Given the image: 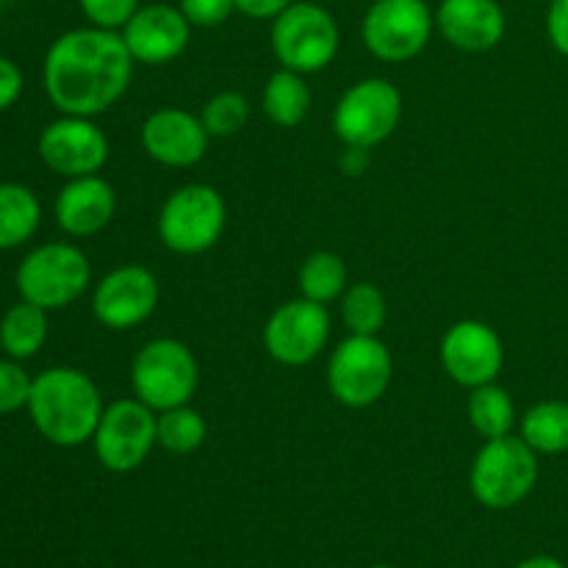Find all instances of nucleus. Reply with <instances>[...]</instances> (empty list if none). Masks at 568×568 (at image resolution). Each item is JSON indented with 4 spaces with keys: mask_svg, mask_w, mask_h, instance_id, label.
<instances>
[{
    "mask_svg": "<svg viewBox=\"0 0 568 568\" xmlns=\"http://www.w3.org/2000/svg\"><path fill=\"white\" fill-rule=\"evenodd\" d=\"M331 342L327 305L308 297L277 305L264 325V349L281 366H305L320 358Z\"/></svg>",
    "mask_w": 568,
    "mask_h": 568,
    "instance_id": "obj_12",
    "label": "nucleus"
},
{
    "mask_svg": "<svg viewBox=\"0 0 568 568\" xmlns=\"http://www.w3.org/2000/svg\"><path fill=\"white\" fill-rule=\"evenodd\" d=\"M161 300L159 277L142 264H125L98 281L92 292V314L103 327L125 333L144 325Z\"/></svg>",
    "mask_w": 568,
    "mask_h": 568,
    "instance_id": "obj_14",
    "label": "nucleus"
},
{
    "mask_svg": "<svg viewBox=\"0 0 568 568\" xmlns=\"http://www.w3.org/2000/svg\"><path fill=\"white\" fill-rule=\"evenodd\" d=\"M250 100L239 92H220L203 105V120L205 131L211 133V139L220 136H236L244 125L250 122Z\"/></svg>",
    "mask_w": 568,
    "mask_h": 568,
    "instance_id": "obj_28",
    "label": "nucleus"
},
{
    "mask_svg": "<svg viewBox=\"0 0 568 568\" xmlns=\"http://www.w3.org/2000/svg\"><path fill=\"white\" fill-rule=\"evenodd\" d=\"M116 214V192L105 178H70L53 203L55 225L72 239L98 236Z\"/></svg>",
    "mask_w": 568,
    "mask_h": 568,
    "instance_id": "obj_19",
    "label": "nucleus"
},
{
    "mask_svg": "<svg viewBox=\"0 0 568 568\" xmlns=\"http://www.w3.org/2000/svg\"><path fill=\"white\" fill-rule=\"evenodd\" d=\"M403 120V92L386 78H364L338 98L333 133L344 148L372 150L386 142Z\"/></svg>",
    "mask_w": 568,
    "mask_h": 568,
    "instance_id": "obj_10",
    "label": "nucleus"
},
{
    "mask_svg": "<svg viewBox=\"0 0 568 568\" xmlns=\"http://www.w3.org/2000/svg\"><path fill=\"white\" fill-rule=\"evenodd\" d=\"M519 436L538 455L568 453V403L566 399H541L527 408L519 419Z\"/></svg>",
    "mask_w": 568,
    "mask_h": 568,
    "instance_id": "obj_23",
    "label": "nucleus"
},
{
    "mask_svg": "<svg viewBox=\"0 0 568 568\" xmlns=\"http://www.w3.org/2000/svg\"><path fill=\"white\" fill-rule=\"evenodd\" d=\"M125 48L131 50L133 61L148 67L170 64L181 59L183 50L192 39V22L183 17L178 6L150 3L139 6L136 14L120 28Z\"/></svg>",
    "mask_w": 568,
    "mask_h": 568,
    "instance_id": "obj_17",
    "label": "nucleus"
},
{
    "mask_svg": "<svg viewBox=\"0 0 568 568\" xmlns=\"http://www.w3.org/2000/svg\"><path fill=\"white\" fill-rule=\"evenodd\" d=\"M142 150L155 164L172 166V170H186V166L200 164L209 153L211 133L205 131L203 120L186 109H166L153 111L142 122Z\"/></svg>",
    "mask_w": 568,
    "mask_h": 568,
    "instance_id": "obj_16",
    "label": "nucleus"
},
{
    "mask_svg": "<svg viewBox=\"0 0 568 568\" xmlns=\"http://www.w3.org/2000/svg\"><path fill=\"white\" fill-rule=\"evenodd\" d=\"M369 568H397V566H388V564H375V566H369Z\"/></svg>",
    "mask_w": 568,
    "mask_h": 568,
    "instance_id": "obj_37",
    "label": "nucleus"
},
{
    "mask_svg": "<svg viewBox=\"0 0 568 568\" xmlns=\"http://www.w3.org/2000/svg\"><path fill=\"white\" fill-rule=\"evenodd\" d=\"M436 28L453 48L464 53H486L505 39L508 17L499 0H442Z\"/></svg>",
    "mask_w": 568,
    "mask_h": 568,
    "instance_id": "obj_18",
    "label": "nucleus"
},
{
    "mask_svg": "<svg viewBox=\"0 0 568 568\" xmlns=\"http://www.w3.org/2000/svg\"><path fill=\"white\" fill-rule=\"evenodd\" d=\"M292 3L294 0H236V11H242L250 20H275Z\"/></svg>",
    "mask_w": 568,
    "mask_h": 568,
    "instance_id": "obj_34",
    "label": "nucleus"
},
{
    "mask_svg": "<svg viewBox=\"0 0 568 568\" xmlns=\"http://www.w3.org/2000/svg\"><path fill=\"white\" fill-rule=\"evenodd\" d=\"M225 225V197L209 183H186L164 200L155 227L170 253L203 255L220 244Z\"/></svg>",
    "mask_w": 568,
    "mask_h": 568,
    "instance_id": "obj_7",
    "label": "nucleus"
},
{
    "mask_svg": "<svg viewBox=\"0 0 568 568\" xmlns=\"http://www.w3.org/2000/svg\"><path fill=\"white\" fill-rule=\"evenodd\" d=\"M386 294L375 283H349L342 294V322L355 336H377L386 325Z\"/></svg>",
    "mask_w": 568,
    "mask_h": 568,
    "instance_id": "obj_26",
    "label": "nucleus"
},
{
    "mask_svg": "<svg viewBox=\"0 0 568 568\" xmlns=\"http://www.w3.org/2000/svg\"><path fill=\"white\" fill-rule=\"evenodd\" d=\"M514 568H566V566L560 564L558 558H552V555H532V558L521 560V564Z\"/></svg>",
    "mask_w": 568,
    "mask_h": 568,
    "instance_id": "obj_36",
    "label": "nucleus"
},
{
    "mask_svg": "<svg viewBox=\"0 0 568 568\" xmlns=\"http://www.w3.org/2000/svg\"><path fill=\"white\" fill-rule=\"evenodd\" d=\"M538 453L521 436L491 438L477 449L469 469L471 497L488 510H510L538 486Z\"/></svg>",
    "mask_w": 568,
    "mask_h": 568,
    "instance_id": "obj_3",
    "label": "nucleus"
},
{
    "mask_svg": "<svg viewBox=\"0 0 568 568\" xmlns=\"http://www.w3.org/2000/svg\"><path fill=\"white\" fill-rule=\"evenodd\" d=\"M547 3H549V0H547Z\"/></svg>",
    "mask_w": 568,
    "mask_h": 568,
    "instance_id": "obj_38",
    "label": "nucleus"
},
{
    "mask_svg": "<svg viewBox=\"0 0 568 568\" xmlns=\"http://www.w3.org/2000/svg\"><path fill=\"white\" fill-rule=\"evenodd\" d=\"M39 159L61 178L98 175L111 153L109 136L92 116L61 114L39 133Z\"/></svg>",
    "mask_w": 568,
    "mask_h": 568,
    "instance_id": "obj_13",
    "label": "nucleus"
},
{
    "mask_svg": "<svg viewBox=\"0 0 568 568\" xmlns=\"http://www.w3.org/2000/svg\"><path fill=\"white\" fill-rule=\"evenodd\" d=\"M131 386L155 414L189 405L200 386L197 355L178 338H153L133 355Z\"/></svg>",
    "mask_w": 568,
    "mask_h": 568,
    "instance_id": "obj_6",
    "label": "nucleus"
},
{
    "mask_svg": "<svg viewBox=\"0 0 568 568\" xmlns=\"http://www.w3.org/2000/svg\"><path fill=\"white\" fill-rule=\"evenodd\" d=\"M83 17L89 20V26L98 28H111V31H120L142 3L139 0H78Z\"/></svg>",
    "mask_w": 568,
    "mask_h": 568,
    "instance_id": "obj_30",
    "label": "nucleus"
},
{
    "mask_svg": "<svg viewBox=\"0 0 568 568\" xmlns=\"http://www.w3.org/2000/svg\"><path fill=\"white\" fill-rule=\"evenodd\" d=\"M261 103H264V114L270 116L272 125L277 128H297L311 111V89L305 83V75L281 67L272 72L266 81L264 92H261Z\"/></svg>",
    "mask_w": 568,
    "mask_h": 568,
    "instance_id": "obj_22",
    "label": "nucleus"
},
{
    "mask_svg": "<svg viewBox=\"0 0 568 568\" xmlns=\"http://www.w3.org/2000/svg\"><path fill=\"white\" fill-rule=\"evenodd\" d=\"M272 53L286 70L314 75L333 64L342 44V31L331 11L314 0H294L272 20Z\"/></svg>",
    "mask_w": 568,
    "mask_h": 568,
    "instance_id": "obj_5",
    "label": "nucleus"
},
{
    "mask_svg": "<svg viewBox=\"0 0 568 568\" xmlns=\"http://www.w3.org/2000/svg\"><path fill=\"white\" fill-rule=\"evenodd\" d=\"M178 9L192 22V28H216L231 20L236 0H178Z\"/></svg>",
    "mask_w": 568,
    "mask_h": 568,
    "instance_id": "obj_31",
    "label": "nucleus"
},
{
    "mask_svg": "<svg viewBox=\"0 0 568 568\" xmlns=\"http://www.w3.org/2000/svg\"><path fill=\"white\" fill-rule=\"evenodd\" d=\"M444 372L458 386L477 388L486 383H497L505 366V344L499 333L488 322L460 320L447 327L438 347Z\"/></svg>",
    "mask_w": 568,
    "mask_h": 568,
    "instance_id": "obj_15",
    "label": "nucleus"
},
{
    "mask_svg": "<svg viewBox=\"0 0 568 568\" xmlns=\"http://www.w3.org/2000/svg\"><path fill=\"white\" fill-rule=\"evenodd\" d=\"M300 297H308L314 303L331 305L333 300H342L349 286L347 261L331 250H316L303 261L297 272Z\"/></svg>",
    "mask_w": 568,
    "mask_h": 568,
    "instance_id": "obj_24",
    "label": "nucleus"
},
{
    "mask_svg": "<svg viewBox=\"0 0 568 568\" xmlns=\"http://www.w3.org/2000/svg\"><path fill=\"white\" fill-rule=\"evenodd\" d=\"M394 377L392 349L381 336H355L349 333L331 353L327 388L344 408H369L381 403Z\"/></svg>",
    "mask_w": 568,
    "mask_h": 568,
    "instance_id": "obj_8",
    "label": "nucleus"
},
{
    "mask_svg": "<svg viewBox=\"0 0 568 568\" xmlns=\"http://www.w3.org/2000/svg\"><path fill=\"white\" fill-rule=\"evenodd\" d=\"M48 314L50 311L39 308L28 300H20L6 311L0 320V349L6 353V358L28 361L44 347L50 333Z\"/></svg>",
    "mask_w": 568,
    "mask_h": 568,
    "instance_id": "obj_21",
    "label": "nucleus"
},
{
    "mask_svg": "<svg viewBox=\"0 0 568 568\" xmlns=\"http://www.w3.org/2000/svg\"><path fill=\"white\" fill-rule=\"evenodd\" d=\"M42 203L26 183H0V250H17L37 236Z\"/></svg>",
    "mask_w": 568,
    "mask_h": 568,
    "instance_id": "obj_20",
    "label": "nucleus"
},
{
    "mask_svg": "<svg viewBox=\"0 0 568 568\" xmlns=\"http://www.w3.org/2000/svg\"><path fill=\"white\" fill-rule=\"evenodd\" d=\"M133 55L120 31L83 26L53 39L42 61V87L61 114L98 116L133 81Z\"/></svg>",
    "mask_w": 568,
    "mask_h": 568,
    "instance_id": "obj_1",
    "label": "nucleus"
},
{
    "mask_svg": "<svg viewBox=\"0 0 568 568\" xmlns=\"http://www.w3.org/2000/svg\"><path fill=\"white\" fill-rule=\"evenodd\" d=\"M338 166H342L344 175H349V178L364 175L366 166H369V150H364V148H347V150H344L342 161H338Z\"/></svg>",
    "mask_w": 568,
    "mask_h": 568,
    "instance_id": "obj_35",
    "label": "nucleus"
},
{
    "mask_svg": "<svg viewBox=\"0 0 568 568\" xmlns=\"http://www.w3.org/2000/svg\"><path fill=\"white\" fill-rule=\"evenodd\" d=\"M547 37L552 48L568 59V0H549Z\"/></svg>",
    "mask_w": 568,
    "mask_h": 568,
    "instance_id": "obj_33",
    "label": "nucleus"
},
{
    "mask_svg": "<svg viewBox=\"0 0 568 568\" xmlns=\"http://www.w3.org/2000/svg\"><path fill=\"white\" fill-rule=\"evenodd\" d=\"M33 377L22 369V361L0 358V416L28 408Z\"/></svg>",
    "mask_w": 568,
    "mask_h": 568,
    "instance_id": "obj_29",
    "label": "nucleus"
},
{
    "mask_svg": "<svg viewBox=\"0 0 568 568\" xmlns=\"http://www.w3.org/2000/svg\"><path fill=\"white\" fill-rule=\"evenodd\" d=\"M103 408L98 383L87 372L75 366H50L33 377L26 410L44 442L72 449L92 442Z\"/></svg>",
    "mask_w": 568,
    "mask_h": 568,
    "instance_id": "obj_2",
    "label": "nucleus"
},
{
    "mask_svg": "<svg viewBox=\"0 0 568 568\" xmlns=\"http://www.w3.org/2000/svg\"><path fill=\"white\" fill-rule=\"evenodd\" d=\"M436 31L427 0H375L361 22L364 48L386 64H405L425 53Z\"/></svg>",
    "mask_w": 568,
    "mask_h": 568,
    "instance_id": "obj_9",
    "label": "nucleus"
},
{
    "mask_svg": "<svg viewBox=\"0 0 568 568\" xmlns=\"http://www.w3.org/2000/svg\"><path fill=\"white\" fill-rule=\"evenodd\" d=\"M22 87H26V78H22L17 61H11L9 55H0V111H9L20 100Z\"/></svg>",
    "mask_w": 568,
    "mask_h": 568,
    "instance_id": "obj_32",
    "label": "nucleus"
},
{
    "mask_svg": "<svg viewBox=\"0 0 568 568\" xmlns=\"http://www.w3.org/2000/svg\"><path fill=\"white\" fill-rule=\"evenodd\" d=\"M466 414H469V425L475 427L477 436L486 442L491 438L510 436L516 427V405L510 394L497 383H486L469 392V403H466Z\"/></svg>",
    "mask_w": 568,
    "mask_h": 568,
    "instance_id": "obj_25",
    "label": "nucleus"
},
{
    "mask_svg": "<svg viewBox=\"0 0 568 568\" xmlns=\"http://www.w3.org/2000/svg\"><path fill=\"white\" fill-rule=\"evenodd\" d=\"M205 438H209V425L192 405H178L159 414V447L166 453L192 455L203 447Z\"/></svg>",
    "mask_w": 568,
    "mask_h": 568,
    "instance_id": "obj_27",
    "label": "nucleus"
},
{
    "mask_svg": "<svg viewBox=\"0 0 568 568\" xmlns=\"http://www.w3.org/2000/svg\"><path fill=\"white\" fill-rule=\"evenodd\" d=\"M20 300L44 311H61L81 300L92 283V264L72 242H44L17 266Z\"/></svg>",
    "mask_w": 568,
    "mask_h": 568,
    "instance_id": "obj_4",
    "label": "nucleus"
},
{
    "mask_svg": "<svg viewBox=\"0 0 568 568\" xmlns=\"http://www.w3.org/2000/svg\"><path fill=\"white\" fill-rule=\"evenodd\" d=\"M94 458L114 475L136 471L159 447V414L136 397L105 405L92 436Z\"/></svg>",
    "mask_w": 568,
    "mask_h": 568,
    "instance_id": "obj_11",
    "label": "nucleus"
}]
</instances>
